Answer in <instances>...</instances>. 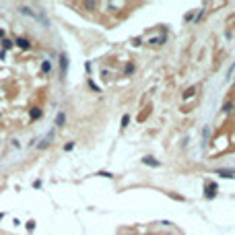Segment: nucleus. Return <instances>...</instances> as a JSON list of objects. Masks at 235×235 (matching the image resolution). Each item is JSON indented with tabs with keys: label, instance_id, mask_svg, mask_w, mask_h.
<instances>
[{
	"label": "nucleus",
	"instance_id": "f257e3e1",
	"mask_svg": "<svg viewBox=\"0 0 235 235\" xmlns=\"http://www.w3.org/2000/svg\"><path fill=\"white\" fill-rule=\"evenodd\" d=\"M204 194H206V198H214V194H217V184H208Z\"/></svg>",
	"mask_w": 235,
	"mask_h": 235
},
{
	"label": "nucleus",
	"instance_id": "f03ea898",
	"mask_svg": "<svg viewBox=\"0 0 235 235\" xmlns=\"http://www.w3.org/2000/svg\"><path fill=\"white\" fill-rule=\"evenodd\" d=\"M17 46L23 47V50H29V46H31V43H29V39H25V37H19V39H17Z\"/></svg>",
	"mask_w": 235,
	"mask_h": 235
},
{
	"label": "nucleus",
	"instance_id": "7ed1b4c3",
	"mask_svg": "<svg viewBox=\"0 0 235 235\" xmlns=\"http://www.w3.org/2000/svg\"><path fill=\"white\" fill-rule=\"evenodd\" d=\"M196 89H198L196 85H194V87H190V89H186V91H184V99H190V97H194V95H196Z\"/></svg>",
	"mask_w": 235,
	"mask_h": 235
},
{
	"label": "nucleus",
	"instance_id": "20e7f679",
	"mask_svg": "<svg viewBox=\"0 0 235 235\" xmlns=\"http://www.w3.org/2000/svg\"><path fill=\"white\" fill-rule=\"evenodd\" d=\"M29 116H31V120H37V118L41 116V109H39V107H33V109H31V114H29Z\"/></svg>",
	"mask_w": 235,
	"mask_h": 235
},
{
	"label": "nucleus",
	"instance_id": "39448f33",
	"mask_svg": "<svg viewBox=\"0 0 235 235\" xmlns=\"http://www.w3.org/2000/svg\"><path fill=\"white\" fill-rule=\"evenodd\" d=\"M21 12H23V14H27V17H33V19H37V14L31 11V8H27V6H23V8H21Z\"/></svg>",
	"mask_w": 235,
	"mask_h": 235
},
{
	"label": "nucleus",
	"instance_id": "423d86ee",
	"mask_svg": "<svg viewBox=\"0 0 235 235\" xmlns=\"http://www.w3.org/2000/svg\"><path fill=\"white\" fill-rule=\"evenodd\" d=\"M142 161H144V163H146V165H151V167H157V165H159V163H157V161H155V159H153V157H144Z\"/></svg>",
	"mask_w": 235,
	"mask_h": 235
},
{
	"label": "nucleus",
	"instance_id": "0eeeda50",
	"mask_svg": "<svg viewBox=\"0 0 235 235\" xmlns=\"http://www.w3.org/2000/svg\"><path fill=\"white\" fill-rule=\"evenodd\" d=\"M219 175L221 177H235V171H227L225 169V171H219Z\"/></svg>",
	"mask_w": 235,
	"mask_h": 235
},
{
	"label": "nucleus",
	"instance_id": "6e6552de",
	"mask_svg": "<svg viewBox=\"0 0 235 235\" xmlns=\"http://www.w3.org/2000/svg\"><path fill=\"white\" fill-rule=\"evenodd\" d=\"M149 114H151V107H146V109H144V114H142V116H138V122H144V120L149 118Z\"/></svg>",
	"mask_w": 235,
	"mask_h": 235
},
{
	"label": "nucleus",
	"instance_id": "1a4fd4ad",
	"mask_svg": "<svg viewBox=\"0 0 235 235\" xmlns=\"http://www.w3.org/2000/svg\"><path fill=\"white\" fill-rule=\"evenodd\" d=\"M64 124V114H58L56 116V126H62Z\"/></svg>",
	"mask_w": 235,
	"mask_h": 235
},
{
	"label": "nucleus",
	"instance_id": "9d476101",
	"mask_svg": "<svg viewBox=\"0 0 235 235\" xmlns=\"http://www.w3.org/2000/svg\"><path fill=\"white\" fill-rule=\"evenodd\" d=\"M60 62H62V72H64V70H66V64H68V62H66V56H62Z\"/></svg>",
	"mask_w": 235,
	"mask_h": 235
},
{
	"label": "nucleus",
	"instance_id": "9b49d317",
	"mask_svg": "<svg viewBox=\"0 0 235 235\" xmlns=\"http://www.w3.org/2000/svg\"><path fill=\"white\" fill-rule=\"evenodd\" d=\"M231 109H233V103H231V101H229V103H225L223 111H231Z\"/></svg>",
	"mask_w": 235,
	"mask_h": 235
},
{
	"label": "nucleus",
	"instance_id": "f8f14e48",
	"mask_svg": "<svg viewBox=\"0 0 235 235\" xmlns=\"http://www.w3.org/2000/svg\"><path fill=\"white\" fill-rule=\"evenodd\" d=\"M2 47H12V41L11 39H4V41H2Z\"/></svg>",
	"mask_w": 235,
	"mask_h": 235
},
{
	"label": "nucleus",
	"instance_id": "ddd939ff",
	"mask_svg": "<svg viewBox=\"0 0 235 235\" xmlns=\"http://www.w3.org/2000/svg\"><path fill=\"white\" fill-rule=\"evenodd\" d=\"M128 122H130V118H128V116L122 118V126H128Z\"/></svg>",
	"mask_w": 235,
	"mask_h": 235
},
{
	"label": "nucleus",
	"instance_id": "4468645a",
	"mask_svg": "<svg viewBox=\"0 0 235 235\" xmlns=\"http://www.w3.org/2000/svg\"><path fill=\"white\" fill-rule=\"evenodd\" d=\"M2 35H4V31H2V29H0V37H2Z\"/></svg>",
	"mask_w": 235,
	"mask_h": 235
}]
</instances>
